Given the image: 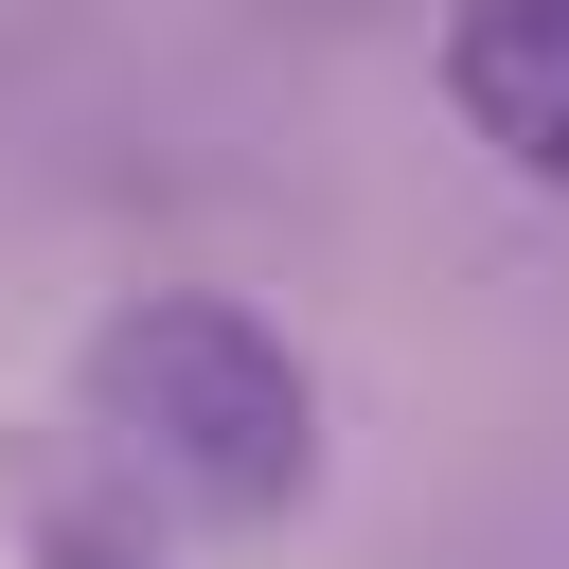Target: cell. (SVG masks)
Wrapping results in <instances>:
<instances>
[{"label": "cell", "instance_id": "2", "mask_svg": "<svg viewBox=\"0 0 569 569\" xmlns=\"http://www.w3.org/2000/svg\"><path fill=\"white\" fill-rule=\"evenodd\" d=\"M445 107L498 178L569 196V0H445Z\"/></svg>", "mask_w": 569, "mask_h": 569}, {"label": "cell", "instance_id": "3", "mask_svg": "<svg viewBox=\"0 0 569 569\" xmlns=\"http://www.w3.org/2000/svg\"><path fill=\"white\" fill-rule=\"evenodd\" d=\"M18 551H36V569H160V551H142V516H124V498H71V480H36V498H18Z\"/></svg>", "mask_w": 569, "mask_h": 569}, {"label": "cell", "instance_id": "1", "mask_svg": "<svg viewBox=\"0 0 569 569\" xmlns=\"http://www.w3.org/2000/svg\"><path fill=\"white\" fill-rule=\"evenodd\" d=\"M71 427L124 480V516H178V533H284L320 498V373L231 284L107 302L89 356H71Z\"/></svg>", "mask_w": 569, "mask_h": 569}]
</instances>
